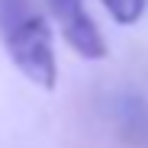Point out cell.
Returning <instances> with one entry per match:
<instances>
[{"instance_id":"3","label":"cell","mask_w":148,"mask_h":148,"mask_svg":"<svg viewBox=\"0 0 148 148\" xmlns=\"http://www.w3.org/2000/svg\"><path fill=\"white\" fill-rule=\"evenodd\" d=\"M100 3L106 7V13L122 23V26H132V23H138L148 10V0H100Z\"/></svg>"},{"instance_id":"1","label":"cell","mask_w":148,"mask_h":148,"mask_svg":"<svg viewBox=\"0 0 148 148\" xmlns=\"http://www.w3.org/2000/svg\"><path fill=\"white\" fill-rule=\"evenodd\" d=\"M3 42H7V52H10L13 64L26 74L36 87L52 90L58 84L55 39H52V29H48L45 16L29 13V10L10 16L7 29H3Z\"/></svg>"},{"instance_id":"2","label":"cell","mask_w":148,"mask_h":148,"mask_svg":"<svg viewBox=\"0 0 148 148\" xmlns=\"http://www.w3.org/2000/svg\"><path fill=\"white\" fill-rule=\"evenodd\" d=\"M48 10L55 13V23L64 36V42L87 61H97L106 55L103 32L97 29V23L90 19L84 0H48Z\"/></svg>"}]
</instances>
